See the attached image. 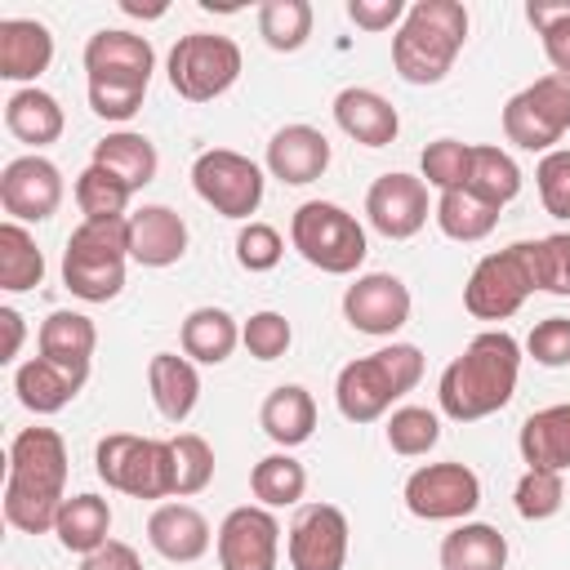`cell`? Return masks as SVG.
Returning <instances> with one entry per match:
<instances>
[{
    "label": "cell",
    "instance_id": "9c48e42d",
    "mask_svg": "<svg viewBox=\"0 0 570 570\" xmlns=\"http://www.w3.org/2000/svg\"><path fill=\"white\" fill-rule=\"evenodd\" d=\"M240 45L232 36L218 31H187L178 36V45L169 49V89L187 102H214L218 94H227L240 80Z\"/></svg>",
    "mask_w": 570,
    "mask_h": 570
},
{
    "label": "cell",
    "instance_id": "7a4b0ae2",
    "mask_svg": "<svg viewBox=\"0 0 570 570\" xmlns=\"http://www.w3.org/2000/svg\"><path fill=\"white\" fill-rule=\"evenodd\" d=\"M521 379V343L508 330H481L445 370L436 383L441 414L454 423H476L499 414Z\"/></svg>",
    "mask_w": 570,
    "mask_h": 570
},
{
    "label": "cell",
    "instance_id": "f5cc1de1",
    "mask_svg": "<svg viewBox=\"0 0 570 570\" xmlns=\"http://www.w3.org/2000/svg\"><path fill=\"white\" fill-rule=\"evenodd\" d=\"M0 325H4V356L0 361H18V352H22V312L0 307Z\"/></svg>",
    "mask_w": 570,
    "mask_h": 570
},
{
    "label": "cell",
    "instance_id": "ba28073f",
    "mask_svg": "<svg viewBox=\"0 0 570 570\" xmlns=\"http://www.w3.org/2000/svg\"><path fill=\"white\" fill-rule=\"evenodd\" d=\"M94 468L107 481V490H120L129 499H174V454L169 441L111 432L94 445Z\"/></svg>",
    "mask_w": 570,
    "mask_h": 570
},
{
    "label": "cell",
    "instance_id": "7bdbcfd3",
    "mask_svg": "<svg viewBox=\"0 0 570 570\" xmlns=\"http://www.w3.org/2000/svg\"><path fill=\"white\" fill-rule=\"evenodd\" d=\"M436 441H441V419H436L432 410H423V405H401V410H392V419H387V445H392L401 459H419V454H428Z\"/></svg>",
    "mask_w": 570,
    "mask_h": 570
},
{
    "label": "cell",
    "instance_id": "603a6c76",
    "mask_svg": "<svg viewBox=\"0 0 570 570\" xmlns=\"http://www.w3.org/2000/svg\"><path fill=\"white\" fill-rule=\"evenodd\" d=\"M53 62V36L45 22L36 18H0V76L18 80L27 89V80L45 76Z\"/></svg>",
    "mask_w": 570,
    "mask_h": 570
},
{
    "label": "cell",
    "instance_id": "d6986e66",
    "mask_svg": "<svg viewBox=\"0 0 570 570\" xmlns=\"http://www.w3.org/2000/svg\"><path fill=\"white\" fill-rule=\"evenodd\" d=\"M330 169V138L312 125H285L267 142V174L285 187H307Z\"/></svg>",
    "mask_w": 570,
    "mask_h": 570
},
{
    "label": "cell",
    "instance_id": "3957f363",
    "mask_svg": "<svg viewBox=\"0 0 570 570\" xmlns=\"http://www.w3.org/2000/svg\"><path fill=\"white\" fill-rule=\"evenodd\" d=\"M156 49L147 36H134L125 27H102L85 40V89L89 107L102 120H129L151 85Z\"/></svg>",
    "mask_w": 570,
    "mask_h": 570
},
{
    "label": "cell",
    "instance_id": "6da1fadb",
    "mask_svg": "<svg viewBox=\"0 0 570 570\" xmlns=\"http://www.w3.org/2000/svg\"><path fill=\"white\" fill-rule=\"evenodd\" d=\"M62 503H67V441L53 428H22L9 441L4 521L22 534H45L58 525Z\"/></svg>",
    "mask_w": 570,
    "mask_h": 570
},
{
    "label": "cell",
    "instance_id": "7c38bea8",
    "mask_svg": "<svg viewBox=\"0 0 570 570\" xmlns=\"http://www.w3.org/2000/svg\"><path fill=\"white\" fill-rule=\"evenodd\" d=\"M191 187L223 218H249L263 205V169L232 147L200 151L191 160Z\"/></svg>",
    "mask_w": 570,
    "mask_h": 570
},
{
    "label": "cell",
    "instance_id": "7402d4cb",
    "mask_svg": "<svg viewBox=\"0 0 570 570\" xmlns=\"http://www.w3.org/2000/svg\"><path fill=\"white\" fill-rule=\"evenodd\" d=\"M187 254V223L169 205H142L129 214V258L142 267H174Z\"/></svg>",
    "mask_w": 570,
    "mask_h": 570
},
{
    "label": "cell",
    "instance_id": "d590c367",
    "mask_svg": "<svg viewBox=\"0 0 570 570\" xmlns=\"http://www.w3.org/2000/svg\"><path fill=\"white\" fill-rule=\"evenodd\" d=\"M45 281V254L36 245V236L4 218L0 223V289L4 294H22V289H36Z\"/></svg>",
    "mask_w": 570,
    "mask_h": 570
},
{
    "label": "cell",
    "instance_id": "ab89813d",
    "mask_svg": "<svg viewBox=\"0 0 570 570\" xmlns=\"http://www.w3.org/2000/svg\"><path fill=\"white\" fill-rule=\"evenodd\" d=\"M129 187L111 174V169H102V165H85L80 169V178H76V205H80V214L85 218H125V205H129Z\"/></svg>",
    "mask_w": 570,
    "mask_h": 570
},
{
    "label": "cell",
    "instance_id": "f907efd6",
    "mask_svg": "<svg viewBox=\"0 0 570 570\" xmlns=\"http://www.w3.org/2000/svg\"><path fill=\"white\" fill-rule=\"evenodd\" d=\"M347 18L361 31H387V27H401L405 4L401 0H347Z\"/></svg>",
    "mask_w": 570,
    "mask_h": 570
},
{
    "label": "cell",
    "instance_id": "e575fe53",
    "mask_svg": "<svg viewBox=\"0 0 570 570\" xmlns=\"http://www.w3.org/2000/svg\"><path fill=\"white\" fill-rule=\"evenodd\" d=\"M432 218H436V227H441L450 240H463V245L485 240V236L499 227V209L485 205L481 196H472L468 187L441 191L436 205H432Z\"/></svg>",
    "mask_w": 570,
    "mask_h": 570
},
{
    "label": "cell",
    "instance_id": "ac0fdd59",
    "mask_svg": "<svg viewBox=\"0 0 570 570\" xmlns=\"http://www.w3.org/2000/svg\"><path fill=\"white\" fill-rule=\"evenodd\" d=\"M365 218L387 240H410L428 223V183L414 174H379L365 191Z\"/></svg>",
    "mask_w": 570,
    "mask_h": 570
},
{
    "label": "cell",
    "instance_id": "bcb514c9",
    "mask_svg": "<svg viewBox=\"0 0 570 570\" xmlns=\"http://www.w3.org/2000/svg\"><path fill=\"white\" fill-rule=\"evenodd\" d=\"M240 343H245V352L254 356V361H276V356H285L289 352V343H294V330H289V321L281 316V312H254L245 325H240Z\"/></svg>",
    "mask_w": 570,
    "mask_h": 570
},
{
    "label": "cell",
    "instance_id": "9a60e30c",
    "mask_svg": "<svg viewBox=\"0 0 570 570\" xmlns=\"http://www.w3.org/2000/svg\"><path fill=\"white\" fill-rule=\"evenodd\" d=\"M62 169L40 156V151H27V156H13L4 169H0V205L13 223H45L58 214L62 205Z\"/></svg>",
    "mask_w": 570,
    "mask_h": 570
},
{
    "label": "cell",
    "instance_id": "30bf717a",
    "mask_svg": "<svg viewBox=\"0 0 570 570\" xmlns=\"http://www.w3.org/2000/svg\"><path fill=\"white\" fill-rule=\"evenodd\" d=\"M570 129V76H539L503 102V138L521 151H557Z\"/></svg>",
    "mask_w": 570,
    "mask_h": 570
},
{
    "label": "cell",
    "instance_id": "52a82bcc",
    "mask_svg": "<svg viewBox=\"0 0 570 570\" xmlns=\"http://www.w3.org/2000/svg\"><path fill=\"white\" fill-rule=\"evenodd\" d=\"M289 245L325 276H352L365 263V227L334 200H303L289 218Z\"/></svg>",
    "mask_w": 570,
    "mask_h": 570
},
{
    "label": "cell",
    "instance_id": "74e56055",
    "mask_svg": "<svg viewBox=\"0 0 570 570\" xmlns=\"http://www.w3.org/2000/svg\"><path fill=\"white\" fill-rule=\"evenodd\" d=\"M312 4L307 0H263L258 4V36L276 53H294L312 36Z\"/></svg>",
    "mask_w": 570,
    "mask_h": 570
},
{
    "label": "cell",
    "instance_id": "f6af8a7d",
    "mask_svg": "<svg viewBox=\"0 0 570 570\" xmlns=\"http://www.w3.org/2000/svg\"><path fill=\"white\" fill-rule=\"evenodd\" d=\"M530 263H534V289L570 298V236L566 232L530 240Z\"/></svg>",
    "mask_w": 570,
    "mask_h": 570
},
{
    "label": "cell",
    "instance_id": "83f0119b",
    "mask_svg": "<svg viewBox=\"0 0 570 570\" xmlns=\"http://www.w3.org/2000/svg\"><path fill=\"white\" fill-rule=\"evenodd\" d=\"M517 450H521L525 468L566 472L570 468V401L534 410L517 432Z\"/></svg>",
    "mask_w": 570,
    "mask_h": 570
},
{
    "label": "cell",
    "instance_id": "681fc988",
    "mask_svg": "<svg viewBox=\"0 0 570 570\" xmlns=\"http://www.w3.org/2000/svg\"><path fill=\"white\" fill-rule=\"evenodd\" d=\"M525 352H530V361L543 365V370L570 365V316H548V321H539V325L530 330V338H525Z\"/></svg>",
    "mask_w": 570,
    "mask_h": 570
},
{
    "label": "cell",
    "instance_id": "ee69618b",
    "mask_svg": "<svg viewBox=\"0 0 570 570\" xmlns=\"http://www.w3.org/2000/svg\"><path fill=\"white\" fill-rule=\"evenodd\" d=\"M468 160H472V142L459 138H436L423 147L419 165H423V183L436 191H454L468 183Z\"/></svg>",
    "mask_w": 570,
    "mask_h": 570
},
{
    "label": "cell",
    "instance_id": "2e32d148",
    "mask_svg": "<svg viewBox=\"0 0 570 570\" xmlns=\"http://www.w3.org/2000/svg\"><path fill=\"white\" fill-rule=\"evenodd\" d=\"M410 285L392 272H365L343 289V316L356 334L370 338H392L410 321Z\"/></svg>",
    "mask_w": 570,
    "mask_h": 570
},
{
    "label": "cell",
    "instance_id": "277c9868",
    "mask_svg": "<svg viewBox=\"0 0 570 570\" xmlns=\"http://www.w3.org/2000/svg\"><path fill=\"white\" fill-rule=\"evenodd\" d=\"M468 40V9L459 0H414L392 36V67L405 85H441Z\"/></svg>",
    "mask_w": 570,
    "mask_h": 570
},
{
    "label": "cell",
    "instance_id": "816d5d0a",
    "mask_svg": "<svg viewBox=\"0 0 570 570\" xmlns=\"http://www.w3.org/2000/svg\"><path fill=\"white\" fill-rule=\"evenodd\" d=\"M80 570H142V557L125 539H107L98 552L80 557Z\"/></svg>",
    "mask_w": 570,
    "mask_h": 570
},
{
    "label": "cell",
    "instance_id": "c3c4849f",
    "mask_svg": "<svg viewBox=\"0 0 570 570\" xmlns=\"http://www.w3.org/2000/svg\"><path fill=\"white\" fill-rule=\"evenodd\" d=\"M281 254H285V240H281V232L272 223H254L249 218L236 232V263L245 272H272L281 263Z\"/></svg>",
    "mask_w": 570,
    "mask_h": 570
},
{
    "label": "cell",
    "instance_id": "8992f818",
    "mask_svg": "<svg viewBox=\"0 0 570 570\" xmlns=\"http://www.w3.org/2000/svg\"><path fill=\"white\" fill-rule=\"evenodd\" d=\"M129 263V214L125 218H80L62 249V285L85 303H111L125 289Z\"/></svg>",
    "mask_w": 570,
    "mask_h": 570
},
{
    "label": "cell",
    "instance_id": "484cf974",
    "mask_svg": "<svg viewBox=\"0 0 570 570\" xmlns=\"http://www.w3.org/2000/svg\"><path fill=\"white\" fill-rule=\"evenodd\" d=\"M85 387V374L49 361V356H31L13 370V392L31 414H58L62 405H71V396Z\"/></svg>",
    "mask_w": 570,
    "mask_h": 570
},
{
    "label": "cell",
    "instance_id": "e0dca14e",
    "mask_svg": "<svg viewBox=\"0 0 570 570\" xmlns=\"http://www.w3.org/2000/svg\"><path fill=\"white\" fill-rule=\"evenodd\" d=\"M347 543H352V530H347L343 508L307 503L294 517L289 539H285L289 570H343L347 566Z\"/></svg>",
    "mask_w": 570,
    "mask_h": 570
},
{
    "label": "cell",
    "instance_id": "cb8c5ba5",
    "mask_svg": "<svg viewBox=\"0 0 570 570\" xmlns=\"http://www.w3.org/2000/svg\"><path fill=\"white\" fill-rule=\"evenodd\" d=\"M147 387H151V401L165 423H187L200 401V374L178 352H156L147 361Z\"/></svg>",
    "mask_w": 570,
    "mask_h": 570
},
{
    "label": "cell",
    "instance_id": "4316f807",
    "mask_svg": "<svg viewBox=\"0 0 570 570\" xmlns=\"http://www.w3.org/2000/svg\"><path fill=\"white\" fill-rule=\"evenodd\" d=\"M258 423L281 450H294V445L312 441V432H316V401L303 383H281L263 396Z\"/></svg>",
    "mask_w": 570,
    "mask_h": 570
},
{
    "label": "cell",
    "instance_id": "db71d44e",
    "mask_svg": "<svg viewBox=\"0 0 570 570\" xmlns=\"http://www.w3.org/2000/svg\"><path fill=\"white\" fill-rule=\"evenodd\" d=\"M120 9L134 18H160L165 13V4H138V0H120Z\"/></svg>",
    "mask_w": 570,
    "mask_h": 570
},
{
    "label": "cell",
    "instance_id": "4fadbf2b",
    "mask_svg": "<svg viewBox=\"0 0 570 570\" xmlns=\"http://www.w3.org/2000/svg\"><path fill=\"white\" fill-rule=\"evenodd\" d=\"M405 508L419 521H463L481 508V476L468 463H423L405 476Z\"/></svg>",
    "mask_w": 570,
    "mask_h": 570
},
{
    "label": "cell",
    "instance_id": "5b68a950",
    "mask_svg": "<svg viewBox=\"0 0 570 570\" xmlns=\"http://www.w3.org/2000/svg\"><path fill=\"white\" fill-rule=\"evenodd\" d=\"M419 379H423V352L414 343H387L338 370L334 405L347 423H374L392 410V401L414 392Z\"/></svg>",
    "mask_w": 570,
    "mask_h": 570
},
{
    "label": "cell",
    "instance_id": "d4e9b609",
    "mask_svg": "<svg viewBox=\"0 0 570 570\" xmlns=\"http://www.w3.org/2000/svg\"><path fill=\"white\" fill-rule=\"evenodd\" d=\"M4 129H9L18 142H27V147L40 151V147H49V142L62 138L67 116H62V102H58L49 89L27 85V89H13V94H9V102H4Z\"/></svg>",
    "mask_w": 570,
    "mask_h": 570
},
{
    "label": "cell",
    "instance_id": "8fae6325",
    "mask_svg": "<svg viewBox=\"0 0 570 570\" xmlns=\"http://www.w3.org/2000/svg\"><path fill=\"white\" fill-rule=\"evenodd\" d=\"M534 294V263H530V240H512L508 249L485 254L468 285H463V307L476 321H508L521 312V303Z\"/></svg>",
    "mask_w": 570,
    "mask_h": 570
},
{
    "label": "cell",
    "instance_id": "f546056e",
    "mask_svg": "<svg viewBox=\"0 0 570 570\" xmlns=\"http://www.w3.org/2000/svg\"><path fill=\"white\" fill-rule=\"evenodd\" d=\"M178 343H183V356L187 361L223 365L236 352V343H240V325H236V316L227 307H191L183 316Z\"/></svg>",
    "mask_w": 570,
    "mask_h": 570
},
{
    "label": "cell",
    "instance_id": "5bb4252c",
    "mask_svg": "<svg viewBox=\"0 0 570 570\" xmlns=\"http://www.w3.org/2000/svg\"><path fill=\"white\" fill-rule=\"evenodd\" d=\"M214 543H218V566L223 570H276V561H281V521L263 503H240L223 517Z\"/></svg>",
    "mask_w": 570,
    "mask_h": 570
},
{
    "label": "cell",
    "instance_id": "7dc6e473",
    "mask_svg": "<svg viewBox=\"0 0 570 570\" xmlns=\"http://www.w3.org/2000/svg\"><path fill=\"white\" fill-rule=\"evenodd\" d=\"M534 187L552 218H570V147H557L534 165Z\"/></svg>",
    "mask_w": 570,
    "mask_h": 570
},
{
    "label": "cell",
    "instance_id": "d6a6232c",
    "mask_svg": "<svg viewBox=\"0 0 570 570\" xmlns=\"http://www.w3.org/2000/svg\"><path fill=\"white\" fill-rule=\"evenodd\" d=\"M58 543L76 557H89L98 552L107 539H111V503L102 494H71L58 512V525H53Z\"/></svg>",
    "mask_w": 570,
    "mask_h": 570
},
{
    "label": "cell",
    "instance_id": "44dd1931",
    "mask_svg": "<svg viewBox=\"0 0 570 570\" xmlns=\"http://www.w3.org/2000/svg\"><path fill=\"white\" fill-rule=\"evenodd\" d=\"M334 125L361 147H387L401 134L396 107L379 89H365V85H347L334 94Z\"/></svg>",
    "mask_w": 570,
    "mask_h": 570
},
{
    "label": "cell",
    "instance_id": "60d3db41",
    "mask_svg": "<svg viewBox=\"0 0 570 570\" xmlns=\"http://www.w3.org/2000/svg\"><path fill=\"white\" fill-rule=\"evenodd\" d=\"M525 22L539 31L543 53L552 62L557 76H570V0H530L525 4Z\"/></svg>",
    "mask_w": 570,
    "mask_h": 570
},
{
    "label": "cell",
    "instance_id": "8d00e7d4",
    "mask_svg": "<svg viewBox=\"0 0 570 570\" xmlns=\"http://www.w3.org/2000/svg\"><path fill=\"white\" fill-rule=\"evenodd\" d=\"M249 490H254V499L263 508H294L307 494V468L289 450H276V454H267V459L254 463Z\"/></svg>",
    "mask_w": 570,
    "mask_h": 570
},
{
    "label": "cell",
    "instance_id": "ffe728a7",
    "mask_svg": "<svg viewBox=\"0 0 570 570\" xmlns=\"http://www.w3.org/2000/svg\"><path fill=\"white\" fill-rule=\"evenodd\" d=\"M147 543H151L165 561L191 566V561H200V557L209 552L214 530H209V521H205L200 508H191V503H160V508H151V517H147Z\"/></svg>",
    "mask_w": 570,
    "mask_h": 570
},
{
    "label": "cell",
    "instance_id": "836d02e7",
    "mask_svg": "<svg viewBox=\"0 0 570 570\" xmlns=\"http://www.w3.org/2000/svg\"><path fill=\"white\" fill-rule=\"evenodd\" d=\"M472 196H481L485 205L503 209L508 200H517L521 191V169L517 160L503 151V147H490V142H476L472 147V160H468V183H463Z\"/></svg>",
    "mask_w": 570,
    "mask_h": 570
},
{
    "label": "cell",
    "instance_id": "4dcf8cb0",
    "mask_svg": "<svg viewBox=\"0 0 570 570\" xmlns=\"http://www.w3.org/2000/svg\"><path fill=\"white\" fill-rule=\"evenodd\" d=\"M94 165L111 169L129 191H142L156 169H160V156H156V142L147 134H134V129H116L107 138L94 142Z\"/></svg>",
    "mask_w": 570,
    "mask_h": 570
},
{
    "label": "cell",
    "instance_id": "f35d334b",
    "mask_svg": "<svg viewBox=\"0 0 570 570\" xmlns=\"http://www.w3.org/2000/svg\"><path fill=\"white\" fill-rule=\"evenodd\" d=\"M169 454H174V499H191L214 481V450L200 432L169 436Z\"/></svg>",
    "mask_w": 570,
    "mask_h": 570
},
{
    "label": "cell",
    "instance_id": "b9f144b4",
    "mask_svg": "<svg viewBox=\"0 0 570 570\" xmlns=\"http://www.w3.org/2000/svg\"><path fill=\"white\" fill-rule=\"evenodd\" d=\"M512 503L525 521H548L566 503V476L552 472V468H525L517 490H512Z\"/></svg>",
    "mask_w": 570,
    "mask_h": 570
},
{
    "label": "cell",
    "instance_id": "f1b7e54d",
    "mask_svg": "<svg viewBox=\"0 0 570 570\" xmlns=\"http://www.w3.org/2000/svg\"><path fill=\"white\" fill-rule=\"evenodd\" d=\"M36 347L40 356L76 370L89 379V361H94V347H98V330L85 312H49L40 321V334H36Z\"/></svg>",
    "mask_w": 570,
    "mask_h": 570
},
{
    "label": "cell",
    "instance_id": "1f68e13d",
    "mask_svg": "<svg viewBox=\"0 0 570 570\" xmlns=\"http://www.w3.org/2000/svg\"><path fill=\"white\" fill-rule=\"evenodd\" d=\"M441 570H503L508 539L485 521H463L441 539Z\"/></svg>",
    "mask_w": 570,
    "mask_h": 570
}]
</instances>
